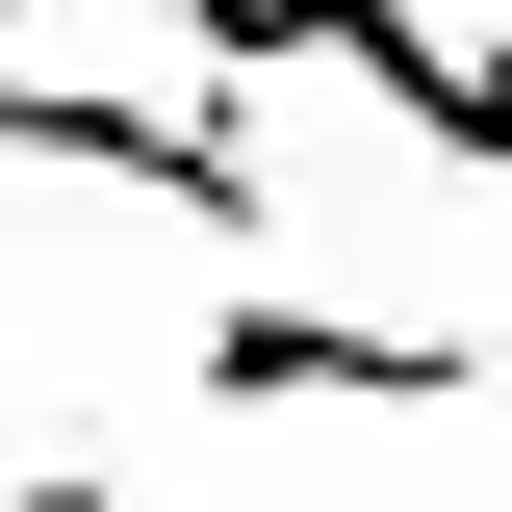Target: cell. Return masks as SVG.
Masks as SVG:
<instances>
[{
  "label": "cell",
  "mask_w": 512,
  "mask_h": 512,
  "mask_svg": "<svg viewBox=\"0 0 512 512\" xmlns=\"http://www.w3.org/2000/svg\"><path fill=\"white\" fill-rule=\"evenodd\" d=\"M487 333H384V308H205V410H461Z\"/></svg>",
  "instance_id": "obj_1"
},
{
  "label": "cell",
  "mask_w": 512,
  "mask_h": 512,
  "mask_svg": "<svg viewBox=\"0 0 512 512\" xmlns=\"http://www.w3.org/2000/svg\"><path fill=\"white\" fill-rule=\"evenodd\" d=\"M0 512H128V487H103V461H0Z\"/></svg>",
  "instance_id": "obj_2"
}]
</instances>
